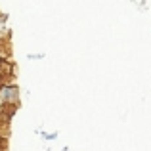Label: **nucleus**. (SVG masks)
Listing matches in <instances>:
<instances>
[{"mask_svg": "<svg viewBox=\"0 0 151 151\" xmlns=\"http://www.w3.org/2000/svg\"><path fill=\"white\" fill-rule=\"evenodd\" d=\"M46 140H55V134H44Z\"/></svg>", "mask_w": 151, "mask_h": 151, "instance_id": "1", "label": "nucleus"}]
</instances>
